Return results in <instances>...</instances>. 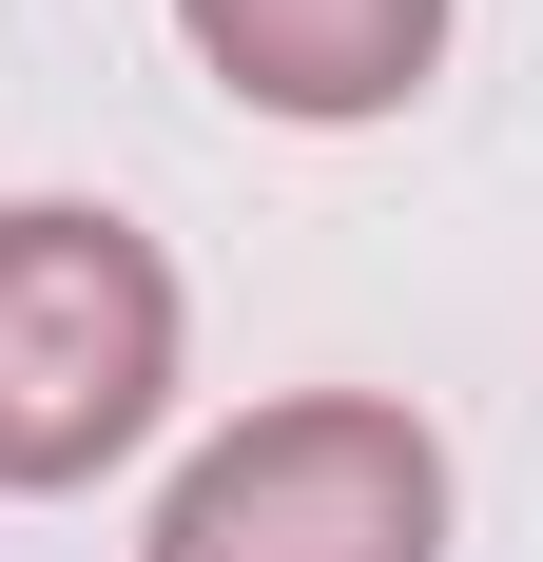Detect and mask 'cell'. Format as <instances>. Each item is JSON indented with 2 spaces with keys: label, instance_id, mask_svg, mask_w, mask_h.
I'll return each instance as SVG.
<instances>
[{
  "label": "cell",
  "instance_id": "3",
  "mask_svg": "<svg viewBox=\"0 0 543 562\" xmlns=\"http://www.w3.org/2000/svg\"><path fill=\"white\" fill-rule=\"evenodd\" d=\"M175 40L214 58L253 116H311V136H350V116H408L446 58V0H175Z\"/></svg>",
  "mask_w": 543,
  "mask_h": 562
},
{
  "label": "cell",
  "instance_id": "1",
  "mask_svg": "<svg viewBox=\"0 0 543 562\" xmlns=\"http://www.w3.org/2000/svg\"><path fill=\"white\" fill-rule=\"evenodd\" d=\"M175 252L136 214L20 194L0 214V485H98L175 407Z\"/></svg>",
  "mask_w": 543,
  "mask_h": 562
},
{
  "label": "cell",
  "instance_id": "2",
  "mask_svg": "<svg viewBox=\"0 0 543 562\" xmlns=\"http://www.w3.org/2000/svg\"><path fill=\"white\" fill-rule=\"evenodd\" d=\"M136 562H446V447L388 389H272L156 485Z\"/></svg>",
  "mask_w": 543,
  "mask_h": 562
}]
</instances>
